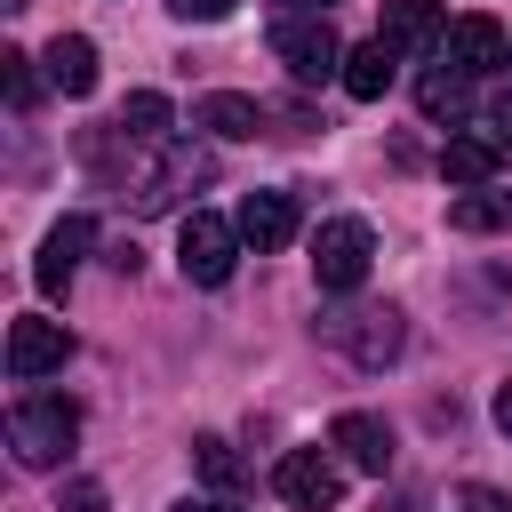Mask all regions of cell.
I'll return each instance as SVG.
<instances>
[{
	"label": "cell",
	"instance_id": "6da1fadb",
	"mask_svg": "<svg viewBox=\"0 0 512 512\" xmlns=\"http://www.w3.org/2000/svg\"><path fill=\"white\" fill-rule=\"evenodd\" d=\"M80 440V408L64 400V392H32V400H16L8 408V448H16V464L24 472H48V464H64V448Z\"/></svg>",
	"mask_w": 512,
	"mask_h": 512
},
{
	"label": "cell",
	"instance_id": "7a4b0ae2",
	"mask_svg": "<svg viewBox=\"0 0 512 512\" xmlns=\"http://www.w3.org/2000/svg\"><path fill=\"white\" fill-rule=\"evenodd\" d=\"M368 264H376V232H368L360 216H328V224L312 232V280H320L328 296H352V288L368 280Z\"/></svg>",
	"mask_w": 512,
	"mask_h": 512
},
{
	"label": "cell",
	"instance_id": "3957f363",
	"mask_svg": "<svg viewBox=\"0 0 512 512\" xmlns=\"http://www.w3.org/2000/svg\"><path fill=\"white\" fill-rule=\"evenodd\" d=\"M272 56L288 64V80H344V40L328 16H280L272 24Z\"/></svg>",
	"mask_w": 512,
	"mask_h": 512
},
{
	"label": "cell",
	"instance_id": "277c9868",
	"mask_svg": "<svg viewBox=\"0 0 512 512\" xmlns=\"http://www.w3.org/2000/svg\"><path fill=\"white\" fill-rule=\"evenodd\" d=\"M176 264L192 288H224L232 264H240V224L224 216H184V240H176Z\"/></svg>",
	"mask_w": 512,
	"mask_h": 512
},
{
	"label": "cell",
	"instance_id": "5b68a950",
	"mask_svg": "<svg viewBox=\"0 0 512 512\" xmlns=\"http://www.w3.org/2000/svg\"><path fill=\"white\" fill-rule=\"evenodd\" d=\"M328 344H336L344 360H360V368H384V360H400L408 328H400L392 304H368V312H336V320H328Z\"/></svg>",
	"mask_w": 512,
	"mask_h": 512
},
{
	"label": "cell",
	"instance_id": "8992f818",
	"mask_svg": "<svg viewBox=\"0 0 512 512\" xmlns=\"http://www.w3.org/2000/svg\"><path fill=\"white\" fill-rule=\"evenodd\" d=\"M272 496L296 504V512H336L344 472H336V456H320V448H288V456L272 464Z\"/></svg>",
	"mask_w": 512,
	"mask_h": 512
},
{
	"label": "cell",
	"instance_id": "52a82bcc",
	"mask_svg": "<svg viewBox=\"0 0 512 512\" xmlns=\"http://www.w3.org/2000/svg\"><path fill=\"white\" fill-rule=\"evenodd\" d=\"M200 176H208V152L176 144V152H160V160H152V168L128 184V208H136V216H168V208H176V200H184Z\"/></svg>",
	"mask_w": 512,
	"mask_h": 512
},
{
	"label": "cell",
	"instance_id": "ba28073f",
	"mask_svg": "<svg viewBox=\"0 0 512 512\" xmlns=\"http://www.w3.org/2000/svg\"><path fill=\"white\" fill-rule=\"evenodd\" d=\"M504 56H512V32H504L496 16H456V24L440 32V64H448V72H464V80L496 72Z\"/></svg>",
	"mask_w": 512,
	"mask_h": 512
},
{
	"label": "cell",
	"instance_id": "9c48e42d",
	"mask_svg": "<svg viewBox=\"0 0 512 512\" xmlns=\"http://www.w3.org/2000/svg\"><path fill=\"white\" fill-rule=\"evenodd\" d=\"M64 360H72V336H64V320H40V312L8 320V376H16V384L48 376V368H64Z\"/></svg>",
	"mask_w": 512,
	"mask_h": 512
},
{
	"label": "cell",
	"instance_id": "30bf717a",
	"mask_svg": "<svg viewBox=\"0 0 512 512\" xmlns=\"http://www.w3.org/2000/svg\"><path fill=\"white\" fill-rule=\"evenodd\" d=\"M328 448H344L352 472H392V424L368 416V408H344V416L328 424Z\"/></svg>",
	"mask_w": 512,
	"mask_h": 512
},
{
	"label": "cell",
	"instance_id": "8fae6325",
	"mask_svg": "<svg viewBox=\"0 0 512 512\" xmlns=\"http://www.w3.org/2000/svg\"><path fill=\"white\" fill-rule=\"evenodd\" d=\"M88 240H96V224H88V216H64V224H56L48 240H40V264H32L40 296H64V288H72V272H80Z\"/></svg>",
	"mask_w": 512,
	"mask_h": 512
},
{
	"label": "cell",
	"instance_id": "7c38bea8",
	"mask_svg": "<svg viewBox=\"0 0 512 512\" xmlns=\"http://www.w3.org/2000/svg\"><path fill=\"white\" fill-rule=\"evenodd\" d=\"M232 224H240V240H248V248H288V240H296V192H272V184H264V192H248V200H240V216H232Z\"/></svg>",
	"mask_w": 512,
	"mask_h": 512
},
{
	"label": "cell",
	"instance_id": "4fadbf2b",
	"mask_svg": "<svg viewBox=\"0 0 512 512\" xmlns=\"http://www.w3.org/2000/svg\"><path fill=\"white\" fill-rule=\"evenodd\" d=\"M40 64H48V88L56 96H96V40L88 32H56Z\"/></svg>",
	"mask_w": 512,
	"mask_h": 512
},
{
	"label": "cell",
	"instance_id": "5bb4252c",
	"mask_svg": "<svg viewBox=\"0 0 512 512\" xmlns=\"http://www.w3.org/2000/svg\"><path fill=\"white\" fill-rule=\"evenodd\" d=\"M208 136H224V144H248L256 128H264V104L256 96H232V88H216V96H200V112H192Z\"/></svg>",
	"mask_w": 512,
	"mask_h": 512
},
{
	"label": "cell",
	"instance_id": "9a60e30c",
	"mask_svg": "<svg viewBox=\"0 0 512 512\" xmlns=\"http://www.w3.org/2000/svg\"><path fill=\"white\" fill-rule=\"evenodd\" d=\"M512 224V192H488V184H464L448 200V232H504Z\"/></svg>",
	"mask_w": 512,
	"mask_h": 512
},
{
	"label": "cell",
	"instance_id": "2e32d148",
	"mask_svg": "<svg viewBox=\"0 0 512 512\" xmlns=\"http://www.w3.org/2000/svg\"><path fill=\"white\" fill-rule=\"evenodd\" d=\"M392 56L400 48H424V40H440V8L432 0H384V32H376Z\"/></svg>",
	"mask_w": 512,
	"mask_h": 512
},
{
	"label": "cell",
	"instance_id": "e0dca14e",
	"mask_svg": "<svg viewBox=\"0 0 512 512\" xmlns=\"http://www.w3.org/2000/svg\"><path fill=\"white\" fill-rule=\"evenodd\" d=\"M496 160H504V144H488V136H448L440 144V176L448 184H488Z\"/></svg>",
	"mask_w": 512,
	"mask_h": 512
},
{
	"label": "cell",
	"instance_id": "ac0fdd59",
	"mask_svg": "<svg viewBox=\"0 0 512 512\" xmlns=\"http://www.w3.org/2000/svg\"><path fill=\"white\" fill-rule=\"evenodd\" d=\"M344 88H352L360 104H376V96L392 88V48H384V40H368V48H344Z\"/></svg>",
	"mask_w": 512,
	"mask_h": 512
},
{
	"label": "cell",
	"instance_id": "d6986e66",
	"mask_svg": "<svg viewBox=\"0 0 512 512\" xmlns=\"http://www.w3.org/2000/svg\"><path fill=\"white\" fill-rule=\"evenodd\" d=\"M192 472H200L216 496H232V488L248 480V464H240V456H232V440H216V432H200V440H192Z\"/></svg>",
	"mask_w": 512,
	"mask_h": 512
},
{
	"label": "cell",
	"instance_id": "ffe728a7",
	"mask_svg": "<svg viewBox=\"0 0 512 512\" xmlns=\"http://www.w3.org/2000/svg\"><path fill=\"white\" fill-rule=\"evenodd\" d=\"M120 136L160 144V136H168V96H160V88H128V104H120Z\"/></svg>",
	"mask_w": 512,
	"mask_h": 512
},
{
	"label": "cell",
	"instance_id": "44dd1931",
	"mask_svg": "<svg viewBox=\"0 0 512 512\" xmlns=\"http://www.w3.org/2000/svg\"><path fill=\"white\" fill-rule=\"evenodd\" d=\"M416 104H424V120H464V72H424Z\"/></svg>",
	"mask_w": 512,
	"mask_h": 512
},
{
	"label": "cell",
	"instance_id": "7402d4cb",
	"mask_svg": "<svg viewBox=\"0 0 512 512\" xmlns=\"http://www.w3.org/2000/svg\"><path fill=\"white\" fill-rule=\"evenodd\" d=\"M0 80H8V104H16V112H32L40 80H32V56H24V48H8V56H0Z\"/></svg>",
	"mask_w": 512,
	"mask_h": 512
},
{
	"label": "cell",
	"instance_id": "603a6c76",
	"mask_svg": "<svg viewBox=\"0 0 512 512\" xmlns=\"http://www.w3.org/2000/svg\"><path fill=\"white\" fill-rule=\"evenodd\" d=\"M456 512H512V496L488 488V480H464V488H456Z\"/></svg>",
	"mask_w": 512,
	"mask_h": 512
},
{
	"label": "cell",
	"instance_id": "cb8c5ba5",
	"mask_svg": "<svg viewBox=\"0 0 512 512\" xmlns=\"http://www.w3.org/2000/svg\"><path fill=\"white\" fill-rule=\"evenodd\" d=\"M56 512H104V480H64Z\"/></svg>",
	"mask_w": 512,
	"mask_h": 512
},
{
	"label": "cell",
	"instance_id": "d4e9b609",
	"mask_svg": "<svg viewBox=\"0 0 512 512\" xmlns=\"http://www.w3.org/2000/svg\"><path fill=\"white\" fill-rule=\"evenodd\" d=\"M240 0H168V16H184V24H224Z\"/></svg>",
	"mask_w": 512,
	"mask_h": 512
},
{
	"label": "cell",
	"instance_id": "484cf974",
	"mask_svg": "<svg viewBox=\"0 0 512 512\" xmlns=\"http://www.w3.org/2000/svg\"><path fill=\"white\" fill-rule=\"evenodd\" d=\"M176 512H240V504H232V496H184Z\"/></svg>",
	"mask_w": 512,
	"mask_h": 512
},
{
	"label": "cell",
	"instance_id": "4316f807",
	"mask_svg": "<svg viewBox=\"0 0 512 512\" xmlns=\"http://www.w3.org/2000/svg\"><path fill=\"white\" fill-rule=\"evenodd\" d=\"M496 432L512 440V384H496Z\"/></svg>",
	"mask_w": 512,
	"mask_h": 512
},
{
	"label": "cell",
	"instance_id": "83f0119b",
	"mask_svg": "<svg viewBox=\"0 0 512 512\" xmlns=\"http://www.w3.org/2000/svg\"><path fill=\"white\" fill-rule=\"evenodd\" d=\"M280 8H304V16H320V8H328V0H280Z\"/></svg>",
	"mask_w": 512,
	"mask_h": 512
},
{
	"label": "cell",
	"instance_id": "f1b7e54d",
	"mask_svg": "<svg viewBox=\"0 0 512 512\" xmlns=\"http://www.w3.org/2000/svg\"><path fill=\"white\" fill-rule=\"evenodd\" d=\"M0 8H24V0H0Z\"/></svg>",
	"mask_w": 512,
	"mask_h": 512
},
{
	"label": "cell",
	"instance_id": "f546056e",
	"mask_svg": "<svg viewBox=\"0 0 512 512\" xmlns=\"http://www.w3.org/2000/svg\"><path fill=\"white\" fill-rule=\"evenodd\" d=\"M504 160H512V144H504Z\"/></svg>",
	"mask_w": 512,
	"mask_h": 512
}]
</instances>
